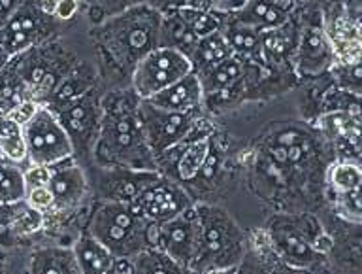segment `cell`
I'll use <instances>...</instances> for the list:
<instances>
[{
  "label": "cell",
  "mask_w": 362,
  "mask_h": 274,
  "mask_svg": "<svg viewBox=\"0 0 362 274\" xmlns=\"http://www.w3.org/2000/svg\"><path fill=\"white\" fill-rule=\"evenodd\" d=\"M27 188L21 169L13 165H0V205H16L25 200Z\"/></svg>",
  "instance_id": "31"
},
{
  "label": "cell",
  "mask_w": 362,
  "mask_h": 274,
  "mask_svg": "<svg viewBox=\"0 0 362 274\" xmlns=\"http://www.w3.org/2000/svg\"><path fill=\"white\" fill-rule=\"evenodd\" d=\"M138 118H140L147 146L157 161V157L166 154L170 148H174L189 137L192 127L202 120V110L172 112V110L153 106L149 101H140Z\"/></svg>",
  "instance_id": "8"
},
{
  "label": "cell",
  "mask_w": 362,
  "mask_h": 274,
  "mask_svg": "<svg viewBox=\"0 0 362 274\" xmlns=\"http://www.w3.org/2000/svg\"><path fill=\"white\" fill-rule=\"evenodd\" d=\"M25 4V0H0V29L4 27L13 13Z\"/></svg>",
  "instance_id": "38"
},
{
  "label": "cell",
  "mask_w": 362,
  "mask_h": 274,
  "mask_svg": "<svg viewBox=\"0 0 362 274\" xmlns=\"http://www.w3.org/2000/svg\"><path fill=\"white\" fill-rule=\"evenodd\" d=\"M262 248H264V251H259L249 242L247 253L243 256L242 263L236 267V274H317L311 273V270H304V268L293 267V265L283 261L281 257L270 248L268 239H266V244Z\"/></svg>",
  "instance_id": "22"
},
{
  "label": "cell",
  "mask_w": 362,
  "mask_h": 274,
  "mask_svg": "<svg viewBox=\"0 0 362 274\" xmlns=\"http://www.w3.org/2000/svg\"><path fill=\"white\" fill-rule=\"evenodd\" d=\"M163 13L151 4H138L95 27L102 52L123 72L132 74L138 61L158 47Z\"/></svg>",
  "instance_id": "3"
},
{
  "label": "cell",
  "mask_w": 362,
  "mask_h": 274,
  "mask_svg": "<svg viewBox=\"0 0 362 274\" xmlns=\"http://www.w3.org/2000/svg\"><path fill=\"white\" fill-rule=\"evenodd\" d=\"M87 233L115 259L130 261L147 248H157L158 223L147 222L134 205L98 200L87 222Z\"/></svg>",
  "instance_id": "4"
},
{
  "label": "cell",
  "mask_w": 362,
  "mask_h": 274,
  "mask_svg": "<svg viewBox=\"0 0 362 274\" xmlns=\"http://www.w3.org/2000/svg\"><path fill=\"white\" fill-rule=\"evenodd\" d=\"M106 274H130V261H127V259H115V265Z\"/></svg>",
  "instance_id": "40"
},
{
  "label": "cell",
  "mask_w": 362,
  "mask_h": 274,
  "mask_svg": "<svg viewBox=\"0 0 362 274\" xmlns=\"http://www.w3.org/2000/svg\"><path fill=\"white\" fill-rule=\"evenodd\" d=\"M334 63V47L327 33L319 23L305 25L300 30L298 47L294 53L293 67L302 78H315L328 70Z\"/></svg>",
  "instance_id": "14"
},
{
  "label": "cell",
  "mask_w": 362,
  "mask_h": 274,
  "mask_svg": "<svg viewBox=\"0 0 362 274\" xmlns=\"http://www.w3.org/2000/svg\"><path fill=\"white\" fill-rule=\"evenodd\" d=\"M130 274H191L157 248H147L130 259Z\"/></svg>",
  "instance_id": "28"
},
{
  "label": "cell",
  "mask_w": 362,
  "mask_h": 274,
  "mask_svg": "<svg viewBox=\"0 0 362 274\" xmlns=\"http://www.w3.org/2000/svg\"><path fill=\"white\" fill-rule=\"evenodd\" d=\"M217 0H187V8H197V10H214Z\"/></svg>",
  "instance_id": "39"
},
{
  "label": "cell",
  "mask_w": 362,
  "mask_h": 274,
  "mask_svg": "<svg viewBox=\"0 0 362 274\" xmlns=\"http://www.w3.org/2000/svg\"><path fill=\"white\" fill-rule=\"evenodd\" d=\"M81 2L79 0H57L53 4V18L57 21H70L78 16Z\"/></svg>",
  "instance_id": "37"
},
{
  "label": "cell",
  "mask_w": 362,
  "mask_h": 274,
  "mask_svg": "<svg viewBox=\"0 0 362 274\" xmlns=\"http://www.w3.org/2000/svg\"><path fill=\"white\" fill-rule=\"evenodd\" d=\"M180 18L185 21V25L191 29V33L200 38L219 33L223 27V13L214 12V10H197V8H175Z\"/></svg>",
  "instance_id": "30"
},
{
  "label": "cell",
  "mask_w": 362,
  "mask_h": 274,
  "mask_svg": "<svg viewBox=\"0 0 362 274\" xmlns=\"http://www.w3.org/2000/svg\"><path fill=\"white\" fill-rule=\"evenodd\" d=\"M138 104L140 98L132 89L119 91L110 101L102 98V120L90 154V165L158 172L155 155L141 131Z\"/></svg>",
  "instance_id": "1"
},
{
  "label": "cell",
  "mask_w": 362,
  "mask_h": 274,
  "mask_svg": "<svg viewBox=\"0 0 362 274\" xmlns=\"http://www.w3.org/2000/svg\"><path fill=\"white\" fill-rule=\"evenodd\" d=\"M25 202H27L30 208L40 212H47L53 208V195L49 191V185L47 188H34L28 189L27 195H25Z\"/></svg>",
  "instance_id": "34"
},
{
  "label": "cell",
  "mask_w": 362,
  "mask_h": 274,
  "mask_svg": "<svg viewBox=\"0 0 362 274\" xmlns=\"http://www.w3.org/2000/svg\"><path fill=\"white\" fill-rule=\"evenodd\" d=\"M268 244L293 267L319 273L330 259L334 236L311 212H281L266 219Z\"/></svg>",
  "instance_id": "2"
},
{
  "label": "cell",
  "mask_w": 362,
  "mask_h": 274,
  "mask_svg": "<svg viewBox=\"0 0 362 274\" xmlns=\"http://www.w3.org/2000/svg\"><path fill=\"white\" fill-rule=\"evenodd\" d=\"M79 2H85L87 8H89V19L90 23L98 27L106 19L117 16V13L124 12L132 6H138V4H144V2H149V0H79Z\"/></svg>",
  "instance_id": "32"
},
{
  "label": "cell",
  "mask_w": 362,
  "mask_h": 274,
  "mask_svg": "<svg viewBox=\"0 0 362 274\" xmlns=\"http://www.w3.org/2000/svg\"><path fill=\"white\" fill-rule=\"evenodd\" d=\"M294 2L293 0H247L238 12L230 13L240 23L251 29L264 33L277 29L291 19Z\"/></svg>",
  "instance_id": "17"
},
{
  "label": "cell",
  "mask_w": 362,
  "mask_h": 274,
  "mask_svg": "<svg viewBox=\"0 0 362 274\" xmlns=\"http://www.w3.org/2000/svg\"><path fill=\"white\" fill-rule=\"evenodd\" d=\"M49 191L53 195V214H61L76 208L83 200L89 182H87V172L78 161L70 159L62 161L59 165L49 166Z\"/></svg>",
  "instance_id": "15"
},
{
  "label": "cell",
  "mask_w": 362,
  "mask_h": 274,
  "mask_svg": "<svg viewBox=\"0 0 362 274\" xmlns=\"http://www.w3.org/2000/svg\"><path fill=\"white\" fill-rule=\"evenodd\" d=\"M336 84L344 91L361 95V59L338 67L336 69Z\"/></svg>",
  "instance_id": "33"
},
{
  "label": "cell",
  "mask_w": 362,
  "mask_h": 274,
  "mask_svg": "<svg viewBox=\"0 0 362 274\" xmlns=\"http://www.w3.org/2000/svg\"><path fill=\"white\" fill-rule=\"evenodd\" d=\"M362 172L358 163L332 161L325 174V189L330 195H339L361 188Z\"/></svg>",
  "instance_id": "27"
},
{
  "label": "cell",
  "mask_w": 362,
  "mask_h": 274,
  "mask_svg": "<svg viewBox=\"0 0 362 274\" xmlns=\"http://www.w3.org/2000/svg\"><path fill=\"white\" fill-rule=\"evenodd\" d=\"M23 137L30 165L53 166L74 157V146L66 131L57 115L45 106H40L36 114L23 125Z\"/></svg>",
  "instance_id": "7"
},
{
  "label": "cell",
  "mask_w": 362,
  "mask_h": 274,
  "mask_svg": "<svg viewBox=\"0 0 362 274\" xmlns=\"http://www.w3.org/2000/svg\"><path fill=\"white\" fill-rule=\"evenodd\" d=\"M13 205H0V246H11L13 240L19 239L11 229Z\"/></svg>",
  "instance_id": "36"
},
{
  "label": "cell",
  "mask_w": 362,
  "mask_h": 274,
  "mask_svg": "<svg viewBox=\"0 0 362 274\" xmlns=\"http://www.w3.org/2000/svg\"><path fill=\"white\" fill-rule=\"evenodd\" d=\"M95 70L90 69L89 64H74V69L62 78L55 91L51 93L45 108H49L53 114L61 112L62 108H66L68 104H72L76 98H79L81 95L90 91L95 87Z\"/></svg>",
  "instance_id": "20"
},
{
  "label": "cell",
  "mask_w": 362,
  "mask_h": 274,
  "mask_svg": "<svg viewBox=\"0 0 362 274\" xmlns=\"http://www.w3.org/2000/svg\"><path fill=\"white\" fill-rule=\"evenodd\" d=\"M130 205H134L136 210L140 212L147 222L163 223L172 219V217L180 216L181 212L191 208L194 202H192V199L189 197V193H187L183 185H180L174 180H170V178L160 174Z\"/></svg>",
  "instance_id": "13"
},
{
  "label": "cell",
  "mask_w": 362,
  "mask_h": 274,
  "mask_svg": "<svg viewBox=\"0 0 362 274\" xmlns=\"http://www.w3.org/2000/svg\"><path fill=\"white\" fill-rule=\"evenodd\" d=\"M33 274H79L78 263L74 257L72 248L49 246L42 248L33 256L30 261Z\"/></svg>",
  "instance_id": "25"
},
{
  "label": "cell",
  "mask_w": 362,
  "mask_h": 274,
  "mask_svg": "<svg viewBox=\"0 0 362 274\" xmlns=\"http://www.w3.org/2000/svg\"><path fill=\"white\" fill-rule=\"evenodd\" d=\"M197 76L202 87L204 101L211 97L228 101V95H236L245 87V63L232 55L211 69L198 72Z\"/></svg>",
  "instance_id": "16"
},
{
  "label": "cell",
  "mask_w": 362,
  "mask_h": 274,
  "mask_svg": "<svg viewBox=\"0 0 362 274\" xmlns=\"http://www.w3.org/2000/svg\"><path fill=\"white\" fill-rule=\"evenodd\" d=\"M221 35L225 36L228 46L232 50V55L242 59L245 64H262L260 57V33L251 29L247 25L240 23L232 18L230 13L223 16V27Z\"/></svg>",
  "instance_id": "21"
},
{
  "label": "cell",
  "mask_w": 362,
  "mask_h": 274,
  "mask_svg": "<svg viewBox=\"0 0 362 274\" xmlns=\"http://www.w3.org/2000/svg\"><path fill=\"white\" fill-rule=\"evenodd\" d=\"M72 251L79 274H106L115 265V257L87 231L79 234V239L74 242Z\"/></svg>",
  "instance_id": "23"
},
{
  "label": "cell",
  "mask_w": 362,
  "mask_h": 274,
  "mask_svg": "<svg viewBox=\"0 0 362 274\" xmlns=\"http://www.w3.org/2000/svg\"><path fill=\"white\" fill-rule=\"evenodd\" d=\"M25 176V188L34 189V188H47L49 185L51 178V169L44 165H30L27 172H23Z\"/></svg>",
  "instance_id": "35"
},
{
  "label": "cell",
  "mask_w": 362,
  "mask_h": 274,
  "mask_svg": "<svg viewBox=\"0 0 362 274\" xmlns=\"http://www.w3.org/2000/svg\"><path fill=\"white\" fill-rule=\"evenodd\" d=\"M228 57H232V50L219 30V33H214L206 38H200L192 50L189 61H191L192 72L198 74V72L211 69Z\"/></svg>",
  "instance_id": "26"
},
{
  "label": "cell",
  "mask_w": 362,
  "mask_h": 274,
  "mask_svg": "<svg viewBox=\"0 0 362 274\" xmlns=\"http://www.w3.org/2000/svg\"><path fill=\"white\" fill-rule=\"evenodd\" d=\"M8 61H10V57L6 55V52H4V50H2V46H0V69H2V67H4V64L8 63Z\"/></svg>",
  "instance_id": "41"
},
{
  "label": "cell",
  "mask_w": 362,
  "mask_h": 274,
  "mask_svg": "<svg viewBox=\"0 0 362 274\" xmlns=\"http://www.w3.org/2000/svg\"><path fill=\"white\" fill-rule=\"evenodd\" d=\"M160 19V33H158V47H172L191 57L192 50L197 46L198 38L187 27L185 21L180 18L175 10H166Z\"/></svg>",
  "instance_id": "24"
},
{
  "label": "cell",
  "mask_w": 362,
  "mask_h": 274,
  "mask_svg": "<svg viewBox=\"0 0 362 274\" xmlns=\"http://www.w3.org/2000/svg\"><path fill=\"white\" fill-rule=\"evenodd\" d=\"M191 72L192 67L187 55L172 47H155L132 70L130 89L140 101H147Z\"/></svg>",
  "instance_id": "6"
},
{
  "label": "cell",
  "mask_w": 362,
  "mask_h": 274,
  "mask_svg": "<svg viewBox=\"0 0 362 274\" xmlns=\"http://www.w3.org/2000/svg\"><path fill=\"white\" fill-rule=\"evenodd\" d=\"M153 106L158 108L172 110V112H194V110H202L204 106V95L200 80L194 72L187 74L180 81H175L164 91L153 95L147 98Z\"/></svg>",
  "instance_id": "19"
},
{
  "label": "cell",
  "mask_w": 362,
  "mask_h": 274,
  "mask_svg": "<svg viewBox=\"0 0 362 274\" xmlns=\"http://www.w3.org/2000/svg\"><path fill=\"white\" fill-rule=\"evenodd\" d=\"M200 246V222L194 205L168 222L158 223L157 250L183 268H191Z\"/></svg>",
  "instance_id": "12"
},
{
  "label": "cell",
  "mask_w": 362,
  "mask_h": 274,
  "mask_svg": "<svg viewBox=\"0 0 362 274\" xmlns=\"http://www.w3.org/2000/svg\"><path fill=\"white\" fill-rule=\"evenodd\" d=\"M200 246L189 273L206 274L236 268L247 253L249 236L230 212L215 202H194Z\"/></svg>",
  "instance_id": "5"
},
{
  "label": "cell",
  "mask_w": 362,
  "mask_h": 274,
  "mask_svg": "<svg viewBox=\"0 0 362 274\" xmlns=\"http://www.w3.org/2000/svg\"><path fill=\"white\" fill-rule=\"evenodd\" d=\"M55 115L72 142L74 159L89 161L102 120V97L96 95L95 87Z\"/></svg>",
  "instance_id": "9"
},
{
  "label": "cell",
  "mask_w": 362,
  "mask_h": 274,
  "mask_svg": "<svg viewBox=\"0 0 362 274\" xmlns=\"http://www.w3.org/2000/svg\"><path fill=\"white\" fill-rule=\"evenodd\" d=\"M0 154L11 163L27 159V144L23 137V127L8 115H0Z\"/></svg>",
  "instance_id": "29"
},
{
  "label": "cell",
  "mask_w": 362,
  "mask_h": 274,
  "mask_svg": "<svg viewBox=\"0 0 362 274\" xmlns=\"http://www.w3.org/2000/svg\"><path fill=\"white\" fill-rule=\"evenodd\" d=\"M300 29L288 19L287 23L260 33V57L266 69H279L283 64L293 63L298 47Z\"/></svg>",
  "instance_id": "18"
},
{
  "label": "cell",
  "mask_w": 362,
  "mask_h": 274,
  "mask_svg": "<svg viewBox=\"0 0 362 274\" xmlns=\"http://www.w3.org/2000/svg\"><path fill=\"white\" fill-rule=\"evenodd\" d=\"M90 176H87L93 193L98 200L110 202H134L160 172L134 171V169H119V166H96L90 165Z\"/></svg>",
  "instance_id": "11"
},
{
  "label": "cell",
  "mask_w": 362,
  "mask_h": 274,
  "mask_svg": "<svg viewBox=\"0 0 362 274\" xmlns=\"http://www.w3.org/2000/svg\"><path fill=\"white\" fill-rule=\"evenodd\" d=\"M55 18L47 13L38 2L25 0L19 10L10 18V21L0 29V46L8 57H16L21 53L38 47L42 40L53 30Z\"/></svg>",
  "instance_id": "10"
}]
</instances>
